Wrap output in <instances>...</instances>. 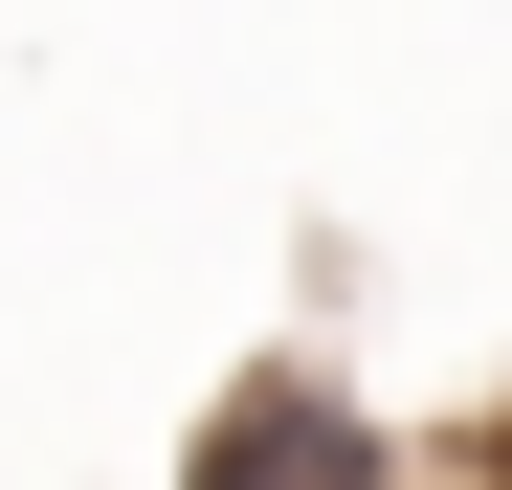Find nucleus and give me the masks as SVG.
Listing matches in <instances>:
<instances>
[{
  "instance_id": "f257e3e1",
  "label": "nucleus",
  "mask_w": 512,
  "mask_h": 490,
  "mask_svg": "<svg viewBox=\"0 0 512 490\" xmlns=\"http://www.w3.org/2000/svg\"><path fill=\"white\" fill-rule=\"evenodd\" d=\"M179 490H401V446H379V401L334 379V357H245V379L201 401Z\"/></svg>"
},
{
  "instance_id": "f03ea898",
  "label": "nucleus",
  "mask_w": 512,
  "mask_h": 490,
  "mask_svg": "<svg viewBox=\"0 0 512 490\" xmlns=\"http://www.w3.org/2000/svg\"><path fill=\"white\" fill-rule=\"evenodd\" d=\"M490 490H512V424H490Z\"/></svg>"
}]
</instances>
